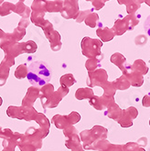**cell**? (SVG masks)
Wrapping results in <instances>:
<instances>
[{
    "label": "cell",
    "instance_id": "d6986e66",
    "mask_svg": "<svg viewBox=\"0 0 150 151\" xmlns=\"http://www.w3.org/2000/svg\"><path fill=\"white\" fill-rule=\"evenodd\" d=\"M117 2H118L120 5H126L128 2H129V0H117Z\"/></svg>",
    "mask_w": 150,
    "mask_h": 151
},
{
    "label": "cell",
    "instance_id": "6da1fadb",
    "mask_svg": "<svg viewBox=\"0 0 150 151\" xmlns=\"http://www.w3.org/2000/svg\"><path fill=\"white\" fill-rule=\"evenodd\" d=\"M28 70L27 78L33 87H43L51 78V68L43 61L32 62Z\"/></svg>",
    "mask_w": 150,
    "mask_h": 151
},
{
    "label": "cell",
    "instance_id": "277c9868",
    "mask_svg": "<svg viewBox=\"0 0 150 151\" xmlns=\"http://www.w3.org/2000/svg\"><path fill=\"white\" fill-rule=\"evenodd\" d=\"M50 42V47L53 51H57L60 49L61 43H60V36L59 32L56 30H53L50 35L46 37Z\"/></svg>",
    "mask_w": 150,
    "mask_h": 151
},
{
    "label": "cell",
    "instance_id": "ba28073f",
    "mask_svg": "<svg viewBox=\"0 0 150 151\" xmlns=\"http://www.w3.org/2000/svg\"><path fill=\"white\" fill-rule=\"evenodd\" d=\"M16 6L10 2H3L0 4V17H5L15 12Z\"/></svg>",
    "mask_w": 150,
    "mask_h": 151
},
{
    "label": "cell",
    "instance_id": "ac0fdd59",
    "mask_svg": "<svg viewBox=\"0 0 150 151\" xmlns=\"http://www.w3.org/2000/svg\"><path fill=\"white\" fill-rule=\"evenodd\" d=\"M29 25V20L28 19H26V18H21L19 23H18V27H22V28H25Z\"/></svg>",
    "mask_w": 150,
    "mask_h": 151
},
{
    "label": "cell",
    "instance_id": "30bf717a",
    "mask_svg": "<svg viewBox=\"0 0 150 151\" xmlns=\"http://www.w3.org/2000/svg\"><path fill=\"white\" fill-rule=\"evenodd\" d=\"M21 47H22V52H27V53H34L38 48L36 43L32 40L21 43Z\"/></svg>",
    "mask_w": 150,
    "mask_h": 151
},
{
    "label": "cell",
    "instance_id": "44dd1931",
    "mask_svg": "<svg viewBox=\"0 0 150 151\" xmlns=\"http://www.w3.org/2000/svg\"><path fill=\"white\" fill-rule=\"evenodd\" d=\"M5 32L2 30V29H0V38H3L4 37H5Z\"/></svg>",
    "mask_w": 150,
    "mask_h": 151
},
{
    "label": "cell",
    "instance_id": "603a6c76",
    "mask_svg": "<svg viewBox=\"0 0 150 151\" xmlns=\"http://www.w3.org/2000/svg\"><path fill=\"white\" fill-rule=\"evenodd\" d=\"M71 1H72V2H74V3H78L79 0H71Z\"/></svg>",
    "mask_w": 150,
    "mask_h": 151
},
{
    "label": "cell",
    "instance_id": "d4e9b609",
    "mask_svg": "<svg viewBox=\"0 0 150 151\" xmlns=\"http://www.w3.org/2000/svg\"><path fill=\"white\" fill-rule=\"evenodd\" d=\"M103 2H104V3H105V2H106V1H109V0H103Z\"/></svg>",
    "mask_w": 150,
    "mask_h": 151
},
{
    "label": "cell",
    "instance_id": "5b68a950",
    "mask_svg": "<svg viewBox=\"0 0 150 151\" xmlns=\"http://www.w3.org/2000/svg\"><path fill=\"white\" fill-rule=\"evenodd\" d=\"M16 9H15V12L21 16V18H26L28 19L29 17V16L31 15V9L27 6L24 2H20L18 1L16 5Z\"/></svg>",
    "mask_w": 150,
    "mask_h": 151
},
{
    "label": "cell",
    "instance_id": "52a82bcc",
    "mask_svg": "<svg viewBox=\"0 0 150 151\" xmlns=\"http://www.w3.org/2000/svg\"><path fill=\"white\" fill-rule=\"evenodd\" d=\"M47 4L48 0H34L31 5V11L37 12H47Z\"/></svg>",
    "mask_w": 150,
    "mask_h": 151
},
{
    "label": "cell",
    "instance_id": "5bb4252c",
    "mask_svg": "<svg viewBox=\"0 0 150 151\" xmlns=\"http://www.w3.org/2000/svg\"><path fill=\"white\" fill-rule=\"evenodd\" d=\"M140 7V5H137L135 2H133L132 0H129V2L126 4V11L129 14H133L136 12V10Z\"/></svg>",
    "mask_w": 150,
    "mask_h": 151
},
{
    "label": "cell",
    "instance_id": "4fadbf2b",
    "mask_svg": "<svg viewBox=\"0 0 150 151\" xmlns=\"http://www.w3.org/2000/svg\"><path fill=\"white\" fill-rule=\"evenodd\" d=\"M39 27H40L42 29H43V31H44V33H45V36L47 37L48 35H50L51 32L54 30V28H53V25L50 22V21H48V20H45L44 19V21L42 22Z\"/></svg>",
    "mask_w": 150,
    "mask_h": 151
},
{
    "label": "cell",
    "instance_id": "2e32d148",
    "mask_svg": "<svg viewBox=\"0 0 150 151\" xmlns=\"http://www.w3.org/2000/svg\"><path fill=\"white\" fill-rule=\"evenodd\" d=\"M92 6H93V7L96 9V10H99V9H101L102 7H103V6H104V2L103 1V0H92Z\"/></svg>",
    "mask_w": 150,
    "mask_h": 151
},
{
    "label": "cell",
    "instance_id": "ffe728a7",
    "mask_svg": "<svg viewBox=\"0 0 150 151\" xmlns=\"http://www.w3.org/2000/svg\"><path fill=\"white\" fill-rule=\"evenodd\" d=\"M133 2H135V4H137V5H140V4H142L143 2H145V0H132Z\"/></svg>",
    "mask_w": 150,
    "mask_h": 151
},
{
    "label": "cell",
    "instance_id": "7c38bea8",
    "mask_svg": "<svg viewBox=\"0 0 150 151\" xmlns=\"http://www.w3.org/2000/svg\"><path fill=\"white\" fill-rule=\"evenodd\" d=\"M99 20V17L96 13H91L86 18H85V23H86L87 26H89L90 27H94L97 24Z\"/></svg>",
    "mask_w": 150,
    "mask_h": 151
},
{
    "label": "cell",
    "instance_id": "3957f363",
    "mask_svg": "<svg viewBox=\"0 0 150 151\" xmlns=\"http://www.w3.org/2000/svg\"><path fill=\"white\" fill-rule=\"evenodd\" d=\"M102 46L101 43L96 40V39H92L90 37H84L82 42V52L85 55H90L91 50H94L93 47L99 48Z\"/></svg>",
    "mask_w": 150,
    "mask_h": 151
},
{
    "label": "cell",
    "instance_id": "4316f807",
    "mask_svg": "<svg viewBox=\"0 0 150 151\" xmlns=\"http://www.w3.org/2000/svg\"><path fill=\"white\" fill-rule=\"evenodd\" d=\"M86 1H92V0H86Z\"/></svg>",
    "mask_w": 150,
    "mask_h": 151
},
{
    "label": "cell",
    "instance_id": "9a60e30c",
    "mask_svg": "<svg viewBox=\"0 0 150 151\" xmlns=\"http://www.w3.org/2000/svg\"><path fill=\"white\" fill-rule=\"evenodd\" d=\"M92 11H93V9H88V10H84V11H80L79 15L76 18V21L78 23L82 22V21L85 20V18H86L91 13H92Z\"/></svg>",
    "mask_w": 150,
    "mask_h": 151
},
{
    "label": "cell",
    "instance_id": "8992f818",
    "mask_svg": "<svg viewBox=\"0 0 150 151\" xmlns=\"http://www.w3.org/2000/svg\"><path fill=\"white\" fill-rule=\"evenodd\" d=\"M63 9L62 0H54V1H48L47 4V12L50 13H58L61 12Z\"/></svg>",
    "mask_w": 150,
    "mask_h": 151
},
{
    "label": "cell",
    "instance_id": "9c48e42d",
    "mask_svg": "<svg viewBox=\"0 0 150 151\" xmlns=\"http://www.w3.org/2000/svg\"><path fill=\"white\" fill-rule=\"evenodd\" d=\"M44 12H37V11H31L30 15V20L31 22L35 24L36 26H39L42 22L44 21Z\"/></svg>",
    "mask_w": 150,
    "mask_h": 151
},
{
    "label": "cell",
    "instance_id": "7a4b0ae2",
    "mask_svg": "<svg viewBox=\"0 0 150 151\" xmlns=\"http://www.w3.org/2000/svg\"><path fill=\"white\" fill-rule=\"evenodd\" d=\"M79 5L78 3H74L71 0L63 1V9L61 13L62 17L66 19H76L79 15Z\"/></svg>",
    "mask_w": 150,
    "mask_h": 151
},
{
    "label": "cell",
    "instance_id": "cb8c5ba5",
    "mask_svg": "<svg viewBox=\"0 0 150 151\" xmlns=\"http://www.w3.org/2000/svg\"><path fill=\"white\" fill-rule=\"evenodd\" d=\"M1 104H2V99L0 98V106H1Z\"/></svg>",
    "mask_w": 150,
    "mask_h": 151
},
{
    "label": "cell",
    "instance_id": "7402d4cb",
    "mask_svg": "<svg viewBox=\"0 0 150 151\" xmlns=\"http://www.w3.org/2000/svg\"><path fill=\"white\" fill-rule=\"evenodd\" d=\"M145 2L146 3V5H147V6H150V0H145Z\"/></svg>",
    "mask_w": 150,
    "mask_h": 151
},
{
    "label": "cell",
    "instance_id": "484cf974",
    "mask_svg": "<svg viewBox=\"0 0 150 151\" xmlns=\"http://www.w3.org/2000/svg\"><path fill=\"white\" fill-rule=\"evenodd\" d=\"M19 1H20V2H24V1H25V0H19Z\"/></svg>",
    "mask_w": 150,
    "mask_h": 151
},
{
    "label": "cell",
    "instance_id": "e0dca14e",
    "mask_svg": "<svg viewBox=\"0 0 150 151\" xmlns=\"http://www.w3.org/2000/svg\"><path fill=\"white\" fill-rule=\"evenodd\" d=\"M144 28L146 35L150 37V16L147 17V18L146 19L145 23H144Z\"/></svg>",
    "mask_w": 150,
    "mask_h": 151
},
{
    "label": "cell",
    "instance_id": "8fae6325",
    "mask_svg": "<svg viewBox=\"0 0 150 151\" xmlns=\"http://www.w3.org/2000/svg\"><path fill=\"white\" fill-rule=\"evenodd\" d=\"M25 34H26V29H25V28H22V27H17L14 30L13 33L11 34L13 41L17 42V41L21 40V39H22V38L24 37Z\"/></svg>",
    "mask_w": 150,
    "mask_h": 151
}]
</instances>
